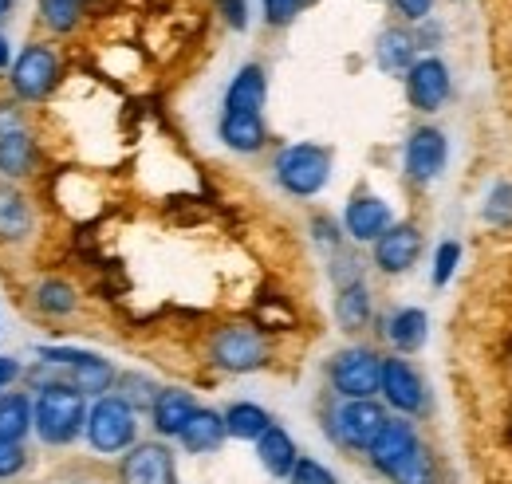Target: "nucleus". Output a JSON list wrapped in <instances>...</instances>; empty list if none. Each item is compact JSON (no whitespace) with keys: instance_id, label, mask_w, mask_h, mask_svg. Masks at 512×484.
<instances>
[{"instance_id":"c756f323","label":"nucleus","mask_w":512,"mask_h":484,"mask_svg":"<svg viewBox=\"0 0 512 484\" xmlns=\"http://www.w3.org/2000/svg\"><path fill=\"white\" fill-rule=\"evenodd\" d=\"M87 0H40V16L52 32H71L79 24V8Z\"/></svg>"},{"instance_id":"dca6fc26","label":"nucleus","mask_w":512,"mask_h":484,"mask_svg":"<svg viewBox=\"0 0 512 484\" xmlns=\"http://www.w3.org/2000/svg\"><path fill=\"white\" fill-rule=\"evenodd\" d=\"M264 95H268L264 67L260 63H245L237 71V79L229 83V91H225V115H260Z\"/></svg>"},{"instance_id":"c85d7f7f","label":"nucleus","mask_w":512,"mask_h":484,"mask_svg":"<svg viewBox=\"0 0 512 484\" xmlns=\"http://www.w3.org/2000/svg\"><path fill=\"white\" fill-rule=\"evenodd\" d=\"M75 288L64 284V280H44L40 288H36V307L44 311V315H71L75 311Z\"/></svg>"},{"instance_id":"2f4dec72","label":"nucleus","mask_w":512,"mask_h":484,"mask_svg":"<svg viewBox=\"0 0 512 484\" xmlns=\"http://www.w3.org/2000/svg\"><path fill=\"white\" fill-rule=\"evenodd\" d=\"M485 221L509 229L512 225V185H497V189L489 193V201H485Z\"/></svg>"},{"instance_id":"58836bf2","label":"nucleus","mask_w":512,"mask_h":484,"mask_svg":"<svg viewBox=\"0 0 512 484\" xmlns=\"http://www.w3.org/2000/svg\"><path fill=\"white\" fill-rule=\"evenodd\" d=\"M16 378H20V363H16V359H8V355H0V394H4Z\"/></svg>"},{"instance_id":"c9c22d12","label":"nucleus","mask_w":512,"mask_h":484,"mask_svg":"<svg viewBox=\"0 0 512 484\" xmlns=\"http://www.w3.org/2000/svg\"><path fill=\"white\" fill-rule=\"evenodd\" d=\"M300 8H304V0H264V20L268 24H292Z\"/></svg>"},{"instance_id":"72a5a7b5","label":"nucleus","mask_w":512,"mask_h":484,"mask_svg":"<svg viewBox=\"0 0 512 484\" xmlns=\"http://www.w3.org/2000/svg\"><path fill=\"white\" fill-rule=\"evenodd\" d=\"M457 260H461V244L457 241H446L442 248H438V256H434V284H438V288L449 284V276H453Z\"/></svg>"},{"instance_id":"aec40b11","label":"nucleus","mask_w":512,"mask_h":484,"mask_svg":"<svg viewBox=\"0 0 512 484\" xmlns=\"http://www.w3.org/2000/svg\"><path fill=\"white\" fill-rule=\"evenodd\" d=\"M414 48H418V40L406 28H386L375 44V60L386 75H406L414 67Z\"/></svg>"},{"instance_id":"4468645a","label":"nucleus","mask_w":512,"mask_h":484,"mask_svg":"<svg viewBox=\"0 0 512 484\" xmlns=\"http://www.w3.org/2000/svg\"><path fill=\"white\" fill-rule=\"evenodd\" d=\"M418 256H422V233H418L410 221H402V225H390L383 237L375 241V264L383 268L386 276L410 272Z\"/></svg>"},{"instance_id":"6ab92c4d","label":"nucleus","mask_w":512,"mask_h":484,"mask_svg":"<svg viewBox=\"0 0 512 484\" xmlns=\"http://www.w3.org/2000/svg\"><path fill=\"white\" fill-rule=\"evenodd\" d=\"M256 457H260V465H264L272 477H288L292 465L300 461V457H296V441H292L280 425H268V429L256 437Z\"/></svg>"},{"instance_id":"bb28decb","label":"nucleus","mask_w":512,"mask_h":484,"mask_svg":"<svg viewBox=\"0 0 512 484\" xmlns=\"http://www.w3.org/2000/svg\"><path fill=\"white\" fill-rule=\"evenodd\" d=\"M32 429V402L24 394H0V441H20Z\"/></svg>"},{"instance_id":"a878e982","label":"nucleus","mask_w":512,"mask_h":484,"mask_svg":"<svg viewBox=\"0 0 512 484\" xmlns=\"http://www.w3.org/2000/svg\"><path fill=\"white\" fill-rule=\"evenodd\" d=\"M221 418H225V437H237V441H256L272 425V418L260 406H253V402H237Z\"/></svg>"},{"instance_id":"f704fd0d","label":"nucleus","mask_w":512,"mask_h":484,"mask_svg":"<svg viewBox=\"0 0 512 484\" xmlns=\"http://www.w3.org/2000/svg\"><path fill=\"white\" fill-rule=\"evenodd\" d=\"M20 469H24V449H20V441H0V481L16 477Z\"/></svg>"},{"instance_id":"b1692460","label":"nucleus","mask_w":512,"mask_h":484,"mask_svg":"<svg viewBox=\"0 0 512 484\" xmlns=\"http://www.w3.org/2000/svg\"><path fill=\"white\" fill-rule=\"evenodd\" d=\"M32 233V209L24 193L12 185H0V241H24Z\"/></svg>"},{"instance_id":"473e14b6","label":"nucleus","mask_w":512,"mask_h":484,"mask_svg":"<svg viewBox=\"0 0 512 484\" xmlns=\"http://www.w3.org/2000/svg\"><path fill=\"white\" fill-rule=\"evenodd\" d=\"M288 477H292V484H335V477L323 469L320 461H312V457H300Z\"/></svg>"},{"instance_id":"ddd939ff","label":"nucleus","mask_w":512,"mask_h":484,"mask_svg":"<svg viewBox=\"0 0 512 484\" xmlns=\"http://www.w3.org/2000/svg\"><path fill=\"white\" fill-rule=\"evenodd\" d=\"M446 166V134L438 126H418L406 142V174L414 182H434Z\"/></svg>"},{"instance_id":"393cba45","label":"nucleus","mask_w":512,"mask_h":484,"mask_svg":"<svg viewBox=\"0 0 512 484\" xmlns=\"http://www.w3.org/2000/svg\"><path fill=\"white\" fill-rule=\"evenodd\" d=\"M335 315H339L343 331H363V327L371 323V292H367L363 280L343 284V292H339V300H335Z\"/></svg>"},{"instance_id":"f03ea898","label":"nucleus","mask_w":512,"mask_h":484,"mask_svg":"<svg viewBox=\"0 0 512 484\" xmlns=\"http://www.w3.org/2000/svg\"><path fill=\"white\" fill-rule=\"evenodd\" d=\"M327 178H331V150H323V146L300 142L276 158V182L292 197H316L327 185Z\"/></svg>"},{"instance_id":"6e6552de","label":"nucleus","mask_w":512,"mask_h":484,"mask_svg":"<svg viewBox=\"0 0 512 484\" xmlns=\"http://www.w3.org/2000/svg\"><path fill=\"white\" fill-rule=\"evenodd\" d=\"M453 83H449V67L438 56H426V60H414V67L406 71V99L414 111H438L449 99Z\"/></svg>"},{"instance_id":"1a4fd4ad","label":"nucleus","mask_w":512,"mask_h":484,"mask_svg":"<svg viewBox=\"0 0 512 484\" xmlns=\"http://www.w3.org/2000/svg\"><path fill=\"white\" fill-rule=\"evenodd\" d=\"M44 363L64 366L67 370L64 386H75L79 394H103L115 382L111 363L99 359V355H91V351H44Z\"/></svg>"},{"instance_id":"7ed1b4c3","label":"nucleus","mask_w":512,"mask_h":484,"mask_svg":"<svg viewBox=\"0 0 512 484\" xmlns=\"http://www.w3.org/2000/svg\"><path fill=\"white\" fill-rule=\"evenodd\" d=\"M209 355H213V363L221 366V370H229V374H249V370H260V366L268 363V343L249 323H229V327H221L213 335Z\"/></svg>"},{"instance_id":"5701e85b","label":"nucleus","mask_w":512,"mask_h":484,"mask_svg":"<svg viewBox=\"0 0 512 484\" xmlns=\"http://www.w3.org/2000/svg\"><path fill=\"white\" fill-rule=\"evenodd\" d=\"M264 138H268V130H264L260 115H225L221 119V142L237 154H256L264 146Z\"/></svg>"},{"instance_id":"e433bc0d","label":"nucleus","mask_w":512,"mask_h":484,"mask_svg":"<svg viewBox=\"0 0 512 484\" xmlns=\"http://www.w3.org/2000/svg\"><path fill=\"white\" fill-rule=\"evenodd\" d=\"M217 8H221V16H225V24L229 28H245L249 24V8H245V0H217Z\"/></svg>"},{"instance_id":"4be33fe9","label":"nucleus","mask_w":512,"mask_h":484,"mask_svg":"<svg viewBox=\"0 0 512 484\" xmlns=\"http://www.w3.org/2000/svg\"><path fill=\"white\" fill-rule=\"evenodd\" d=\"M32 162H36L32 134L24 126L4 130L0 134V174L4 178H24V174H32Z\"/></svg>"},{"instance_id":"7c9ffc66","label":"nucleus","mask_w":512,"mask_h":484,"mask_svg":"<svg viewBox=\"0 0 512 484\" xmlns=\"http://www.w3.org/2000/svg\"><path fill=\"white\" fill-rule=\"evenodd\" d=\"M119 386H123V394H115V398H123L130 410L154 406V398H158V386H154L150 378H138V374H123Z\"/></svg>"},{"instance_id":"2eb2a0df","label":"nucleus","mask_w":512,"mask_h":484,"mask_svg":"<svg viewBox=\"0 0 512 484\" xmlns=\"http://www.w3.org/2000/svg\"><path fill=\"white\" fill-rule=\"evenodd\" d=\"M343 225L355 241L375 244L390 229V205L375 193H359V197H351V205L343 213Z\"/></svg>"},{"instance_id":"ea45409f","label":"nucleus","mask_w":512,"mask_h":484,"mask_svg":"<svg viewBox=\"0 0 512 484\" xmlns=\"http://www.w3.org/2000/svg\"><path fill=\"white\" fill-rule=\"evenodd\" d=\"M0 67H8V40L0 36Z\"/></svg>"},{"instance_id":"f8f14e48","label":"nucleus","mask_w":512,"mask_h":484,"mask_svg":"<svg viewBox=\"0 0 512 484\" xmlns=\"http://www.w3.org/2000/svg\"><path fill=\"white\" fill-rule=\"evenodd\" d=\"M422 441H418V433H414V425L406 422V418H386V425L379 429V437L371 441V449H367V457H371V465L379 469V473H394L414 449H418Z\"/></svg>"},{"instance_id":"cd10ccee","label":"nucleus","mask_w":512,"mask_h":484,"mask_svg":"<svg viewBox=\"0 0 512 484\" xmlns=\"http://www.w3.org/2000/svg\"><path fill=\"white\" fill-rule=\"evenodd\" d=\"M394 484H434L438 481V469H434V453L426 445H418L394 473H390Z\"/></svg>"},{"instance_id":"412c9836","label":"nucleus","mask_w":512,"mask_h":484,"mask_svg":"<svg viewBox=\"0 0 512 484\" xmlns=\"http://www.w3.org/2000/svg\"><path fill=\"white\" fill-rule=\"evenodd\" d=\"M182 445L190 449V453H213L221 441H225V418L217 414V410H193V418L182 425Z\"/></svg>"},{"instance_id":"9d476101","label":"nucleus","mask_w":512,"mask_h":484,"mask_svg":"<svg viewBox=\"0 0 512 484\" xmlns=\"http://www.w3.org/2000/svg\"><path fill=\"white\" fill-rule=\"evenodd\" d=\"M331 422H335V437L347 449H371V441L386 425V414L375 398H359V402H347L343 410H335Z\"/></svg>"},{"instance_id":"0eeeda50","label":"nucleus","mask_w":512,"mask_h":484,"mask_svg":"<svg viewBox=\"0 0 512 484\" xmlns=\"http://www.w3.org/2000/svg\"><path fill=\"white\" fill-rule=\"evenodd\" d=\"M119 481L123 484H178L174 469V453L162 441H142L134 445L123 465H119Z\"/></svg>"},{"instance_id":"9b49d317","label":"nucleus","mask_w":512,"mask_h":484,"mask_svg":"<svg viewBox=\"0 0 512 484\" xmlns=\"http://www.w3.org/2000/svg\"><path fill=\"white\" fill-rule=\"evenodd\" d=\"M379 390L386 394V402L402 414H422L426 410V386H422V374L406 359H383V382Z\"/></svg>"},{"instance_id":"f257e3e1","label":"nucleus","mask_w":512,"mask_h":484,"mask_svg":"<svg viewBox=\"0 0 512 484\" xmlns=\"http://www.w3.org/2000/svg\"><path fill=\"white\" fill-rule=\"evenodd\" d=\"M32 425L36 433L48 441V445H67L79 437V429L87 425V406H83V394L75 386L64 382H52L40 390L36 406H32Z\"/></svg>"},{"instance_id":"a211bd4d","label":"nucleus","mask_w":512,"mask_h":484,"mask_svg":"<svg viewBox=\"0 0 512 484\" xmlns=\"http://www.w3.org/2000/svg\"><path fill=\"white\" fill-rule=\"evenodd\" d=\"M426 335H430V319H426L422 307H402V311H394L390 323H386V339H390L394 351H402V355H414V351L426 343Z\"/></svg>"},{"instance_id":"39448f33","label":"nucleus","mask_w":512,"mask_h":484,"mask_svg":"<svg viewBox=\"0 0 512 484\" xmlns=\"http://www.w3.org/2000/svg\"><path fill=\"white\" fill-rule=\"evenodd\" d=\"M56 79H60V56H56L48 44H28V48L16 56L12 75H8L12 91H16L20 99H28V103L48 99L52 87H56Z\"/></svg>"},{"instance_id":"f3484780","label":"nucleus","mask_w":512,"mask_h":484,"mask_svg":"<svg viewBox=\"0 0 512 484\" xmlns=\"http://www.w3.org/2000/svg\"><path fill=\"white\" fill-rule=\"evenodd\" d=\"M193 410H197V402H193L190 390H158V398H154V406H150L154 429H158L162 437H178L182 425L193 418Z\"/></svg>"},{"instance_id":"20e7f679","label":"nucleus","mask_w":512,"mask_h":484,"mask_svg":"<svg viewBox=\"0 0 512 484\" xmlns=\"http://www.w3.org/2000/svg\"><path fill=\"white\" fill-rule=\"evenodd\" d=\"M379 382H383V359L375 351L351 347V351H339L335 355V363H331V386L347 402L375 398L379 394Z\"/></svg>"},{"instance_id":"423d86ee","label":"nucleus","mask_w":512,"mask_h":484,"mask_svg":"<svg viewBox=\"0 0 512 484\" xmlns=\"http://www.w3.org/2000/svg\"><path fill=\"white\" fill-rule=\"evenodd\" d=\"M138 433L134 422V410H130L123 398H99L95 410L87 414V441L99 449V453H123Z\"/></svg>"},{"instance_id":"4c0bfd02","label":"nucleus","mask_w":512,"mask_h":484,"mask_svg":"<svg viewBox=\"0 0 512 484\" xmlns=\"http://www.w3.org/2000/svg\"><path fill=\"white\" fill-rule=\"evenodd\" d=\"M394 8H398L406 20H426L430 8H434V0H394Z\"/></svg>"},{"instance_id":"a19ab883","label":"nucleus","mask_w":512,"mask_h":484,"mask_svg":"<svg viewBox=\"0 0 512 484\" xmlns=\"http://www.w3.org/2000/svg\"><path fill=\"white\" fill-rule=\"evenodd\" d=\"M8 8H12V0H0V16H8Z\"/></svg>"}]
</instances>
